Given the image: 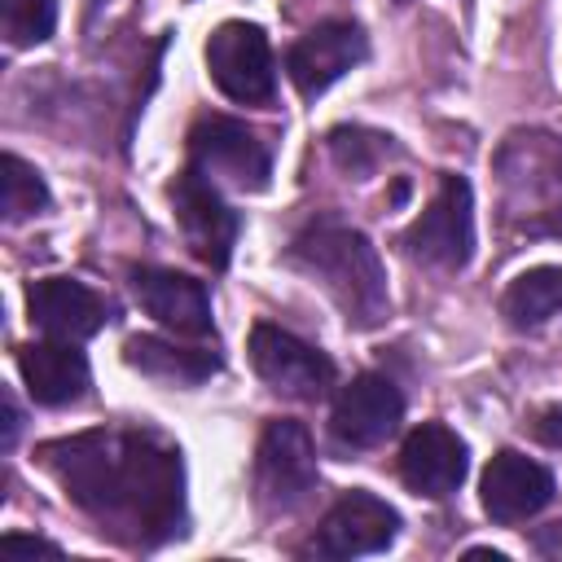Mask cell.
Here are the masks:
<instances>
[{"label": "cell", "instance_id": "20", "mask_svg": "<svg viewBox=\"0 0 562 562\" xmlns=\"http://www.w3.org/2000/svg\"><path fill=\"white\" fill-rule=\"evenodd\" d=\"M0 171H4V180H0V206H4V220L9 224H22V220L48 211V184H44V176L26 158L4 154L0 158Z\"/></svg>", "mask_w": 562, "mask_h": 562}, {"label": "cell", "instance_id": "24", "mask_svg": "<svg viewBox=\"0 0 562 562\" xmlns=\"http://www.w3.org/2000/svg\"><path fill=\"white\" fill-rule=\"evenodd\" d=\"M0 549L4 553H61V544H53V540H40V536H0Z\"/></svg>", "mask_w": 562, "mask_h": 562}, {"label": "cell", "instance_id": "3", "mask_svg": "<svg viewBox=\"0 0 562 562\" xmlns=\"http://www.w3.org/2000/svg\"><path fill=\"white\" fill-rule=\"evenodd\" d=\"M501 184V215L522 237H562V136L518 127L492 158Z\"/></svg>", "mask_w": 562, "mask_h": 562}, {"label": "cell", "instance_id": "13", "mask_svg": "<svg viewBox=\"0 0 562 562\" xmlns=\"http://www.w3.org/2000/svg\"><path fill=\"white\" fill-rule=\"evenodd\" d=\"M553 492H558V483H553L549 465H540L536 457L514 452V448H501L483 465V479H479L483 514L492 522H501V527H514V522L536 518L553 501Z\"/></svg>", "mask_w": 562, "mask_h": 562}, {"label": "cell", "instance_id": "15", "mask_svg": "<svg viewBox=\"0 0 562 562\" xmlns=\"http://www.w3.org/2000/svg\"><path fill=\"white\" fill-rule=\"evenodd\" d=\"M132 294H136V303L162 329H176L184 338H211L215 334L211 294L189 272H176V268H132Z\"/></svg>", "mask_w": 562, "mask_h": 562}, {"label": "cell", "instance_id": "25", "mask_svg": "<svg viewBox=\"0 0 562 562\" xmlns=\"http://www.w3.org/2000/svg\"><path fill=\"white\" fill-rule=\"evenodd\" d=\"M531 549L544 553V558H558V553H562V522L536 527V531H531Z\"/></svg>", "mask_w": 562, "mask_h": 562}, {"label": "cell", "instance_id": "2", "mask_svg": "<svg viewBox=\"0 0 562 562\" xmlns=\"http://www.w3.org/2000/svg\"><path fill=\"white\" fill-rule=\"evenodd\" d=\"M285 263L303 272L312 285H321L351 329H373L386 321L391 312L386 268L378 259V246L360 228L316 215L285 246Z\"/></svg>", "mask_w": 562, "mask_h": 562}, {"label": "cell", "instance_id": "22", "mask_svg": "<svg viewBox=\"0 0 562 562\" xmlns=\"http://www.w3.org/2000/svg\"><path fill=\"white\" fill-rule=\"evenodd\" d=\"M9 48H35L57 31V0H0Z\"/></svg>", "mask_w": 562, "mask_h": 562}, {"label": "cell", "instance_id": "16", "mask_svg": "<svg viewBox=\"0 0 562 562\" xmlns=\"http://www.w3.org/2000/svg\"><path fill=\"white\" fill-rule=\"evenodd\" d=\"M26 316L48 338L83 342L110 321V303L75 277H40L26 285Z\"/></svg>", "mask_w": 562, "mask_h": 562}, {"label": "cell", "instance_id": "11", "mask_svg": "<svg viewBox=\"0 0 562 562\" xmlns=\"http://www.w3.org/2000/svg\"><path fill=\"white\" fill-rule=\"evenodd\" d=\"M404 422V395L386 373H356L338 386L329 408V435L347 452H364L386 443Z\"/></svg>", "mask_w": 562, "mask_h": 562}, {"label": "cell", "instance_id": "17", "mask_svg": "<svg viewBox=\"0 0 562 562\" xmlns=\"http://www.w3.org/2000/svg\"><path fill=\"white\" fill-rule=\"evenodd\" d=\"M18 373H22L26 395L44 408H61V404L83 400V391L92 382L88 356L66 338H44V342L18 347Z\"/></svg>", "mask_w": 562, "mask_h": 562}, {"label": "cell", "instance_id": "23", "mask_svg": "<svg viewBox=\"0 0 562 562\" xmlns=\"http://www.w3.org/2000/svg\"><path fill=\"white\" fill-rule=\"evenodd\" d=\"M531 435H536L540 443H549V448H562V404L540 408L536 422H531Z\"/></svg>", "mask_w": 562, "mask_h": 562}, {"label": "cell", "instance_id": "5", "mask_svg": "<svg viewBox=\"0 0 562 562\" xmlns=\"http://www.w3.org/2000/svg\"><path fill=\"white\" fill-rule=\"evenodd\" d=\"M400 241L417 263L461 272L474 255V189H470V180L457 171H443L435 198L404 228Z\"/></svg>", "mask_w": 562, "mask_h": 562}, {"label": "cell", "instance_id": "21", "mask_svg": "<svg viewBox=\"0 0 562 562\" xmlns=\"http://www.w3.org/2000/svg\"><path fill=\"white\" fill-rule=\"evenodd\" d=\"M329 154L338 162V171H347V180H369L386 154H395L391 136L369 132V127H334L329 132Z\"/></svg>", "mask_w": 562, "mask_h": 562}, {"label": "cell", "instance_id": "10", "mask_svg": "<svg viewBox=\"0 0 562 562\" xmlns=\"http://www.w3.org/2000/svg\"><path fill=\"white\" fill-rule=\"evenodd\" d=\"M400 536V509L386 505L382 496L373 492H342L321 527L312 531V540L303 544V553L312 558H364V553H382L391 549Z\"/></svg>", "mask_w": 562, "mask_h": 562}, {"label": "cell", "instance_id": "7", "mask_svg": "<svg viewBox=\"0 0 562 562\" xmlns=\"http://www.w3.org/2000/svg\"><path fill=\"white\" fill-rule=\"evenodd\" d=\"M167 198H171V215H176V224H180V237H184L189 255L202 259L211 272H224L228 259H233L241 220H237V211L224 202V193L215 189V180L189 162V167L171 180Z\"/></svg>", "mask_w": 562, "mask_h": 562}, {"label": "cell", "instance_id": "19", "mask_svg": "<svg viewBox=\"0 0 562 562\" xmlns=\"http://www.w3.org/2000/svg\"><path fill=\"white\" fill-rule=\"evenodd\" d=\"M562 312V268L558 263H536L518 272L505 294H501V316L514 329H540Z\"/></svg>", "mask_w": 562, "mask_h": 562}, {"label": "cell", "instance_id": "4", "mask_svg": "<svg viewBox=\"0 0 562 562\" xmlns=\"http://www.w3.org/2000/svg\"><path fill=\"white\" fill-rule=\"evenodd\" d=\"M255 501L263 514H294L316 492V448L303 422L272 417L255 443Z\"/></svg>", "mask_w": 562, "mask_h": 562}, {"label": "cell", "instance_id": "6", "mask_svg": "<svg viewBox=\"0 0 562 562\" xmlns=\"http://www.w3.org/2000/svg\"><path fill=\"white\" fill-rule=\"evenodd\" d=\"M206 75L237 105H272L277 97V61L263 26L228 18L206 40Z\"/></svg>", "mask_w": 562, "mask_h": 562}, {"label": "cell", "instance_id": "26", "mask_svg": "<svg viewBox=\"0 0 562 562\" xmlns=\"http://www.w3.org/2000/svg\"><path fill=\"white\" fill-rule=\"evenodd\" d=\"M0 404H4V452L18 443V430H22V413H18V404H13V391H4L0 395Z\"/></svg>", "mask_w": 562, "mask_h": 562}, {"label": "cell", "instance_id": "9", "mask_svg": "<svg viewBox=\"0 0 562 562\" xmlns=\"http://www.w3.org/2000/svg\"><path fill=\"white\" fill-rule=\"evenodd\" d=\"M246 356H250V369L259 373V382H268L285 400L312 404V400H325L334 386V360L281 325L259 321L246 338Z\"/></svg>", "mask_w": 562, "mask_h": 562}, {"label": "cell", "instance_id": "8", "mask_svg": "<svg viewBox=\"0 0 562 562\" xmlns=\"http://www.w3.org/2000/svg\"><path fill=\"white\" fill-rule=\"evenodd\" d=\"M189 162L206 171L211 180H224L233 189L259 193L272 176V149L268 140L228 114H202L189 127Z\"/></svg>", "mask_w": 562, "mask_h": 562}, {"label": "cell", "instance_id": "12", "mask_svg": "<svg viewBox=\"0 0 562 562\" xmlns=\"http://www.w3.org/2000/svg\"><path fill=\"white\" fill-rule=\"evenodd\" d=\"M369 57V35L360 22H321L307 35H299L285 48V75L299 88L303 101H316L321 92H329L342 75H351L360 61Z\"/></svg>", "mask_w": 562, "mask_h": 562}, {"label": "cell", "instance_id": "14", "mask_svg": "<svg viewBox=\"0 0 562 562\" xmlns=\"http://www.w3.org/2000/svg\"><path fill=\"white\" fill-rule=\"evenodd\" d=\"M470 474V448L465 439L443 422H422L400 443V479L408 492L443 501L452 496Z\"/></svg>", "mask_w": 562, "mask_h": 562}, {"label": "cell", "instance_id": "1", "mask_svg": "<svg viewBox=\"0 0 562 562\" xmlns=\"http://www.w3.org/2000/svg\"><path fill=\"white\" fill-rule=\"evenodd\" d=\"M40 465L119 544L158 549L189 527L184 457L154 430L105 426L48 439Z\"/></svg>", "mask_w": 562, "mask_h": 562}, {"label": "cell", "instance_id": "27", "mask_svg": "<svg viewBox=\"0 0 562 562\" xmlns=\"http://www.w3.org/2000/svg\"><path fill=\"white\" fill-rule=\"evenodd\" d=\"M465 558H492V562H505V553H501V549H483V544L465 549Z\"/></svg>", "mask_w": 562, "mask_h": 562}, {"label": "cell", "instance_id": "18", "mask_svg": "<svg viewBox=\"0 0 562 562\" xmlns=\"http://www.w3.org/2000/svg\"><path fill=\"white\" fill-rule=\"evenodd\" d=\"M123 360L162 386H202L211 373H220V351L211 347H184L158 334H132L123 342Z\"/></svg>", "mask_w": 562, "mask_h": 562}]
</instances>
